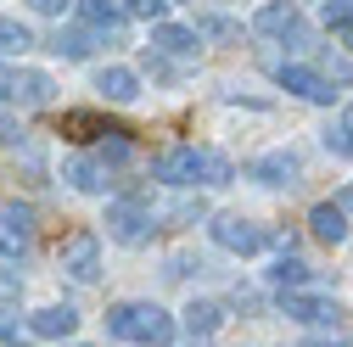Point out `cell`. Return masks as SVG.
Listing matches in <instances>:
<instances>
[{
    "mask_svg": "<svg viewBox=\"0 0 353 347\" xmlns=\"http://www.w3.org/2000/svg\"><path fill=\"white\" fill-rule=\"evenodd\" d=\"M281 314L286 319H297V325H336V297H325V291H308V286H297V291H281Z\"/></svg>",
    "mask_w": 353,
    "mask_h": 347,
    "instance_id": "obj_5",
    "label": "cell"
},
{
    "mask_svg": "<svg viewBox=\"0 0 353 347\" xmlns=\"http://www.w3.org/2000/svg\"><path fill=\"white\" fill-rule=\"evenodd\" d=\"M28 330H34L39 341H68V336L79 330V314L68 308V302H51V308H34V314H28Z\"/></svg>",
    "mask_w": 353,
    "mask_h": 347,
    "instance_id": "obj_10",
    "label": "cell"
},
{
    "mask_svg": "<svg viewBox=\"0 0 353 347\" xmlns=\"http://www.w3.org/2000/svg\"><path fill=\"white\" fill-rule=\"evenodd\" d=\"M51 51H57V56H68V62H84V56L96 51V28H57Z\"/></svg>",
    "mask_w": 353,
    "mask_h": 347,
    "instance_id": "obj_19",
    "label": "cell"
},
{
    "mask_svg": "<svg viewBox=\"0 0 353 347\" xmlns=\"http://www.w3.org/2000/svg\"><path fill=\"white\" fill-rule=\"evenodd\" d=\"M152 174L163 185H230L236 180V162L213 146H174L152 162Z\"/></svg>",
    "mask_w": 353,
    "mask_h": 347,
    "instance_id": "obj_1",
    "label": "cell"
},
{
    "mask_svg": "<svg viewBox=\"0 0 353 347\" xmlns=\"http://www.w3.org/2000/svg\"><path fill=\"white\" fill-rule=\"evenodd\" d=\"M196 34H213V39H236L241 28H236V23H225V17H208V23L196 28Z\"/></svg>",
    "mask_w": 353,
    "mask_h": 347,
    "instance_id": "obj_28",
    "label": "cell"
},
{
    "mask_svg": "<svg viewBox=\"0 0 353 347\" xmlns=\"http://www.w3.org/2000/svg\"><path fill=\"white\" fill-rule=\"evenodd\" d=\"M152 51H168V56H191V51H196V28H180V23H157V28H152Z\"/></svg>",
    "mask_w": 353,
    "mask_h": 347,
    "instance_id": "obj_17",
    "label": "cell"
},
{
    "mask_svg": "<svg viewBox=\"0 0 353 347\" xmlns=\"http://www.w3.org/2000/svg\"><path fill=\"white\" fill-rule=\"evenodd\" d=\"M107 235H112L118 246H146V241L157 235V224H152V207H146V202H135V196H118V202H107Z\"/></svg>",
    "mask_w": 353,
    "mask_h": 347,
    "instance_id": "obj_3",
    "label": "cell"
},
{
    "mask_svg": "<svg viewBox=\"0 0 353 347\" xmlns=\"http://www.w3.org/2000/svg\"><path fill=\"white\" fill-rule=\"evenodd\" d=\"M28 45H34L28 23H17V17H0V56H23Z\"/></svg>",
    "mask_w": 353,
    "mask_h": 347,
    "instance_id": "obj_22",
    "label": "cell"
},
{
    "mask_svg": "<svg viewBox=\"0 0 353 347\" xmlns=\"http://www.w3.org/2000/svg\"><path fill=\"white\" fill-rule=\"evenodd\" d=\"M168 219H174V224H196V219H202V196H180V202L168 207Z\"/></svg>",
    "mask_w": 353,
    "mask_h": 347,
    "instance_id": "obj_24",
    "label": "cell"
},
{
    "mask_svg": "<svg viewBox=\"0 0 353 347\" xmlns=\"http://www.w3.org/2000/svg\"><path fill=\"white\" fill-rule=\"evenodd\" d=\"M62 269H68L73 280L90 286V280L101 275V241H96V235H73V241L62 246Z\"/></svg>",
    "mask_w": 353,
    "mask_h": 347,
    "instance_id": "obj_9",
    "label": "cell"
},
{
    "mask_svg": "<svg viewBox=\"0 0 353 347\" xmlns=\"http://www.w3.org/2000/svg\"><path fill=\"white\" fill-rule=\"evenodd\" d=\"M34 241V224H28V213L17 207H0V257H23Z\"/></svg>",
    "mask_w": 353,
    "mask_h": 347,
    "instance_id": "obj_12",
    "label": "cell"
},
{
    "mask_svg": "<svg viewBox=\"0 0 353 347\" xmlns=\"http://www.w3.org/2000/svg\"><path fill=\"white\" fill-rule=\"evenodd\" d=\"M275 78H281V90H292V96H303V101H314V107H331L336 101V90H331V78L325 73H314V67H275Z\"/></svg>",
    "mask_w": 353,
    "mask_h": 347,
    "instance_id": "obj_8",
    "label": "cell"
},
{
    "mask_svg": "<svg viewBox=\"0 0 353 347\" xmlns=\"http://www.w3.org/2000/svg\"><path fill=\"white\" fill-rule=\"evenodd\" d=\"M68 185L84 191V196H107V162H96V157H73V162H68Z\"/></svg>",
    "mask_w": 353,
    "mask_h": 347,
    "instance_id": "obj_14",
    "label": "cell"
},
{
    "mask_svg": "<svg viewBox=\"0 0 353 347\" xmlns=\"http://www.w3.org/2000/svg\"><path fill=\"white\" fill-rule=\"evenodd\" d=\"M270 280H275L281 291H297V286H308V280H314V275H308V264H303V257H292V252H281V264L270 269Z\"/></svg>",
    "mask_w": 353,
    "mask_h": 347,
    "instance_id": "obj_21",
    "label": "cell"
},
{
    "mask_svg": "<svg viewBox=\"0 0 353 347\" xmlns=\"http://www.w3.org/2000/svg\"><path fill=\"white\" fill-rule=\"evenodd\" d=\"M342 213H353V191H347V196H342Z\"/></svg>",
    "mask_w": 353,
    "mask_h": 347,
    "instance_id": "obj_32",
    "label": "cell"
},
{
    "mask_svg": "<svg viewBox=\"0 0 353 347\" xmlns=\"http://www.w3.org/2000/svg\"><path fill=\"white\" fill-rule=\"evenodd\" d=\"M325 23H353V0H325Z\"/></svg>",
    "mask_w": 353,
    "mask_h": 347,
    "instance_id": "obj_27",
    "label": "cell"
},
{
    "mask_svg": "<svg viewBox=\"0 0 353 347\" xmlns=\"http://www.w3.org/2000/svg\"><path fill=\"white\" fill-rule=\"evenodd\" d=\"M308 230H314V241H325V246H342V241H347V213H342V202H314V207H308Z\"/></svg>",
    "mask_w": 353,
    "mask_h": 347,
    "instance_id": "obj_11",
    "label": "cell"
},
{
    "mask_svg": "<svg viewBox=\"0 0 353 347\" xmlns=\"http://www.w3.org/2000/svg\"><path fill=\"white\" fill-rule=\"evenodd\" d=\"M62 135L68 140H107V135H129V129L107 123L101 112H62Z\"/></svg>",
    "mask_w": 353,
    "mask_h": 347,
    "instance_id": "obj_13",
    "label": "cell"
},
{
    "mask_svg": "<svg viewBox=\"0 0 353 347\" xmlns=\"http://www.w3.org/2000/svg\"><path fill=\"white\" fill-rule=\"evenodd\" d=\"M191 347H202V341H191Z\"/></svg>",
    "mask_w": 353,
    "mask_h": 347,
    "instance_id": "obj_34",
    "label": "cell"
},
{
    "mask_svg": "<svg viewBox=\"0 0 353 347\" xmlns=\"http://www.w3.org/2000/svg\"><path fill=\"white\" fill-rule=\"evenodd\" d=\"M28 6H34L39 17H62V6H68V0H28Z\"/></svg>",
    "mask_w": 353,
    "mask_h": 347,
    "instance_id": "obj_31",
    "label": "cell"
},
{
    "mask_svg": "<svg viewBox=\"0 0 353 347\" xmlns=\"http://www.w3.org/2000/svg\"><path fill=\"white\" fill-rule=\"evenodd\" d=\"M342 34H347V45H353V23H342Z\"/></svg>",
    "mask_w": 353,
    "mask_h": 347,
    "instance_id": "obj_33",
    "label": "cell"
},
{
    "mask_svg": "<svg viewBox=\"0 0 353 347\" xmlns=\"http://www.w3.org/2000/svg\"><path fill=\"white\" fill-rule=\"evenodd\" d=\"M247 174H252L258 185H270V191H292V185L303 180V157H297V151H263Z\"/></svg>",
    "mask_w": 353,
    "mask_h": 347,
    "instance_id": "obj_7",
    "label": "cell"
},
{
    "mask_svg": "<svg viewBox=\"0 0 353 347\" xmlns=\"http://www.w3.org/2000/svg\"><path fill=\"white\" fill-rule=\"evenodd\" d=\"M96 90H101L107 101L123 107V101H135V96H141V73H135V67H107V73L96 78Z\"/></svg>",
    "mask_w": 353,
    "mask_h": 347,
    "instance_id": "obj_15",
    "label": "cell"
},
{
    "mask_svg": "<svg viewBox=\"0 0 353 347\" xmlns=\"http://www.w3.org/2000/svg\"><path fill=\"white\" fill-rule=\"evenodd\" d=\"M79 17H84V28H96V34H123V17H118V6L112 0H79Z\"/></svg>",
    "mask_w": 353,
    "mask_h": 347,
    "instance_id": "obj_18",
    "label": "cell"
},
{
    "mask_svg": "<svg viewBox=\"0 0 353 347\" xmlns=\"http://www.w3.org/2000/svg\"><path fill=\"white\" fill-rule=\"evenodd\" d=\"M297 347H353V336H308V341H297Z\"/></svg>",
    "mask_w": 353,
    "mask_h": 347,
    "instance_id": "obj_30",
    "label": "cell"
},
{
    "mask_svg": "<svg viewBox=\"0 0 353 347\" xmlns=\"http://www.w3.org/2000/svg\"><path fill=\"white\" fill-rule=\"evenodd\" d=\"M325 151L331 157H353V107H342V118L325 129Z\"/></svg>",
    "mask_w": 353,
    "mask_h": 347,
    "instance_id": "obj_23",
    "label": "cell"
},
{
    "mask_svg": "<svg viewBox=\"0 0 353 347\" xmlns=\"http://www.w3.org/2000/svg\"><path fill=\"white\" fill-rule=\"evenodd\" d=\"M17 297H23V280H17V269H0V308H17Z\"/></svg>",
    "mask_w": 353,
    "mask_h": 347,
    "instance_id": "obj_25",
    "label": "cell"
},
{
    "mask_svg": "<svg viewBox=\"0 0 353 347\" xmlns=\"http://www.w3.org/2000/svg\"><path fill=\"white\" fill-rule=\"evenodd\" d=\"M168 12V0H129V17H141V23H157Z\"/></svg>",
    "mask_w": 353,
    "mask_h": 347,
    "instance_id": "obj_26",
    "label": "cell"
},
{
    "mask_svg": "<svg viewBox=\"0 0 353 347\" xmlns=\"http://www.w3.org/2000/svg\"><path fill=\"white\" fill-rule=\"evenodd\" d=\"M252 28L258 34H292L297 28V6H292V0H270V6L252 17Z\"/></svg>",
    "mask_w": 353,
    "mask_h": 347,
    "instance_id": "obj_20",
    "label": "cell"
},
{
    "mask_svg": "<svg viewBox=\"0 0 353 347\" xmlns=\"http://www.w3.org/2000/svg\"><path fill=\"white\" fill-rule=\"evenodd\" d=\"M0 101L46 107L51 101V73H39V67H0Z\"/></svg>",
    "mask_w": 353,
    "mask_h": 347,
    "instance_id": "obj_4",
    "label": "cell"
},
{
    "mask_svg": "<svg viewBox=\"0 0 353 347\" xmlns=\"http://www.w3.org/2000/svg\"><path fill=\"white\" fill-rule=\"evenodd\" d=\"M213 241L225 246V252H236V257H252L263 241H270V230L252 224V219H241V213H219V219H213Z\"/></svg>",
    "mask_w": 353,
    "mask_h": 347,
    "instance_id": "obj_6",
    "label": "cell"
},
{
    "mask_svg": "<svg viewBox=\"0 0 353 347\" xmlns=\"http://www.w3.org/2000/svg\"><path fill=\"white\" fill-rule=\"evenodd\" d=\"M107 330L118 341H135V347H168L180 336L174 314L157 308V302H118V308H107Z\"/></svg>",
    "mask_w": 353,
    "mask_h": 347,
    "instance_id": "obj_2",
    "label": "cell"
},
{
    "mask_svg": "<svg viewBox=\"0 0 353 347\" xmlns=\"http://www.w3.org/2000/svg\"><path fill=\"white\" fill-rule=\"evenodd\" d=\"M219 325H225V302H191V308H185V330H191V341H208Z\"/></svg>",
    "mask_w": 353,
    "mask_h": 347,
    "instance_id": "obj_16",
    "label": "cell"
},
{
    "mask_svg": "<svg viewBox=\"0 0 353 347\" xmlns=\"http://www.w3.org/2000/svg\"><path fill=\"white\" fill-rule=\"evenodd\" d=\"M0 341H6V347H34L28 336H17V325H12V319H0Z\"/></svg>",
    "mask_w": 353,
    "mask_h": 347,
    "instance_id": "obj_29",
    "label": "cell"
}]
</instances>
